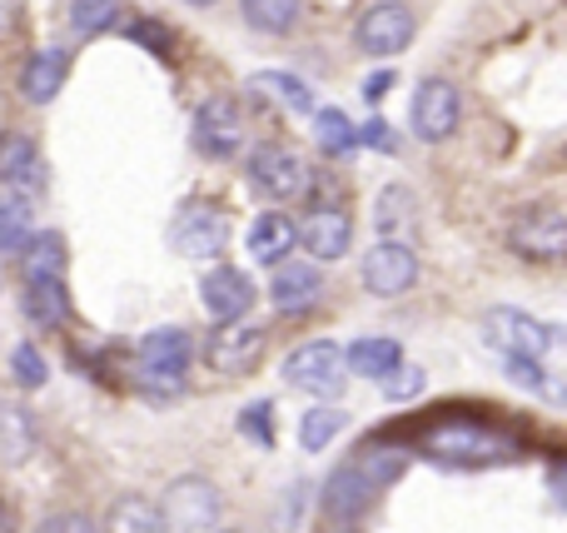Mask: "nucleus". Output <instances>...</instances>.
<instances>
[{
  "mask_svg": "<svg viewBox=\"0 0 567 533\" xmlns=\"http://www.w3.org/2000/svg\"><path fill=\"white\" fill-rule=\"evenodd\" d=\"M245 175H249V185L265 189V195L279 199V205H289V199H303V195H309V165H303L293 150H284V145H259V150H249Z\"/></svg>",
  "mask_w": 567,
  "mask_h": 533,
  "instance_id": "obj_5",
  "label": "nucleus"
},
{
  "mask_svg": "<svg viewBox=\"0 0 567 533\" xmlns=\"http://www.w3.org/2000/svg\"><path fill=\"white\" fill-rule=\"evenodd\" d=\"M293 229H299V245L309 249L313 259H343L353 245V219H349V209H339V205L309 209V219Z\"/></svg>",
  "mask_w": 567,
  "mask_h": 533,
  "instance_id": "obj_15",
  "label": "nucleus"
},
{
  "mask_svg": "<svg viewBox=\"0 0 567 533\" xmlns=\"http://www.w3.org/2000/svg\"><path fill=\"white\" fill-rule=\"evenodd\" d=\"M369 499H373V484L363 479V469L359 464H339L329 474V484H323V514L339 519V524H353V519L369 509Z\"/></svg>",
  "mask_w": 567,
  "mask_h": 533,
  "instance_id": "obj_18",
  "label": "nucleus"
},
{
  "mask_svg": "<svg viewBox=\"0 0 567 533\" xmlns=\"http://www.w3.org/2000/svg\"><path fill=\"white\" fill-rule=\"evenodd\" d=\"M353 135H359V145H369V150H383V155H389V150L399 145V140H393V125H389V120H379V115H373V120H369V125H363V130H353Z\"/></svg>",
  "mask_w": 567,
  "mask_h": 533,
  "instance_id": "obj_40",
  "label": "nucleus"
},
{
  "mask_svg": "<svg viewBox=\"0 0 567 533\" xmlns=\"http://www.w3.org/2000/svg\"><path fill=\"white\" fill-rule=\"evenodd\" d=\"M483 345L498 349L503 359L508 355L543 359L553 345H558V329L533 319V315H523V309H488V315H483Z\"/></svg>",
  "mask_w": 567,
  "mask_h": 533,
  "instance_id": "obj_3",
  "label": "nucleus"
},
{
  "mask_svg": "<svg viewBox=\"0 0 567 533\" xmlns=\"http://www.w3.org/2000/svg\"><path fill=\"white\" fill-rule=\"evenodd\" d=\"M503 375H508L518 389H533V394L548 389V369H543V359H533V355H508V369H503Z\"/></svg>",
  "mask_w": 567,
  "mask_h": 533,
  "instance_id": "obj_38",
  "label": "nucleus"
},
{
  "mask_svg": "<svg viewBox=\"0 0 567 533\" xmlns=\"http://www.w3.org/2000/svg\"><path fill=\"white\" fill-rule=\"evenodd\" d=\"M463 120V95L453 80L433 75L419 85V95H413V135L423 140V145H439V140H449L453 130H458Z\"/></svg>",
  "mask_w": 567,
  "mask_h": 533,
  "instance_id": "obj_7",
  "label": "nucleus"
},
{
  "mask_svg": "<svg viewBox=\"0 0 567 533\" xmlns=\"http://www.w3.org/2000/svg\"><path fill=\"white\" fill-rule=\"evenodd\" d=\"M140 365H150V369H175V375H185L189 369V355H195V345H189V335L185 329H150L145 339H140Z\"/></svg>",
  "mask_w": 567,
  "mask_h": 533,
  "instance_id": "obj_25",
  "label": "nucleus"
},
{
  "mask_svg": "<svg viewBox=\"0 0 567 533\" xmlns=\"http://www.w3.org/2000/svg\"><path fill=\"white\" fill-rule=\"evenodd\" d=\"M10 379H16L20 389H40V385H45V355H40L35 345H25V339H20V345L10 349Z\"/></svg>",
  "mask_w": 567,
  "mask_h": 533,
  "instance_id": "obj_35",
  "label": "nucleus"
},
{
  "mask_svg": "<svg viewBox=\"0 0 567 533\" xmlns=\"http://www.w3.org/2000/svg\"><path fill=\"white\" fill-rule=\"evenodd\" d=\"M0 185L25 199L45 189V155H40L35 135H25V130H6L0 135Z\"/></svg>",
  "mask_w": 567,
  "mask_h": 533,
  "instance_id": "obj_13",
  "label": "nucleus"
},
{
  "mask_svg": "<svg viewBox=\"0 0 567 533\" xmlns=\"http://www.w3.org/2000/svg\"><path fill=\"white\" fill-rule=\"evenodd\" d=\"M255 279L235 265H219L199 279V305H205L209 319H245L249 305H255Z\"/></svg>",
  "mask_w": 567,
  "mask_h": 533,
  "instance_id": "obj_14",
  "label": "nucleus"
},
{
  "mask_svg": "<svg viewBox=\"0 0 567 533\" xmlns=\"http://www.w3.org/2000/svg\"><path fill=\"white\" fill-rule=\"evenodd\" d=\"M0 533H10V509H6V499H0Z\"/></svg>",
  "mask_w": 567,
  "mask_h": 533,
  "instance_id": "obj_43",
  "label": "nucleus"
},
{
  "mask_svg": "<svg viewBox=\"0 0 567 533\" xmlns=\"http://www.w3.org/2000/svg\"><path fill=\"white\" fill-rule=\"evenodd\" d=\"M269 299H275L279 315H309L313 305L323 299V275L313 265H299V259H289V265H275V289H269Z\"/></svg>",
  "mask_w": 567,
  "mask_h": 533,
  "instance_id": "obj_16",
  "label": "nucleus"
},
{
  "mask_svg": "<svg viewBox=\"0 0 567 533\" xmlns=\"http://www.w3.org/2000/svg\"><path fill=\"white\" fill-rule=\"evenodd\" d=\"M100 533H169V529H165V514H159L155 499L125 494V499H115V504H110Z\"/></svg>",
  "mask_w": 567,
  "mask_h": 533,
  "instance_id": "obj_24",
  "label": "nucleus"
},
{
  "mask_svg": "<svg viewBox=\"0 0 567 533\" xmlns=\"http://www.w3.org/2000/svg\"><path fill=\"white\" fill-rule=\"evenodd\" d=\"M159 514H165V529L175 533H209L219 524V489L199 474H185L165 489Z\"/></svg>",
  "mask_w": 567,
  "mask_h": 533,
  "instance_id": "obj_4",
  "label": "nucleus"
},
{
  "mask_svg": "<svg viewBox=\"0 0 567 533\" xmlns=\"http://www.w3.org/2000/svg\"><path fill=\"white\" fill-rule=\"evenodd\" d=\"M169 245H175L185 259H215V255H225V245H229V215H225V209H215V205L179 209V219L169 225Z\"/></svg>",
  "mask_w": 567,
  "mask_h": 533,
  "instance_id": "obj_9",
  "label": "nucleus"
},
{
  "mask_svg": "<svg viewBox=\"0 0 567 533\" xmlns=\"http://www.w3.org/2000/svg\"><path fill=\"white\" fill-rule=\"evenodd\" d=\"M249 90L275 100V105L289 110V115H309L313 110V90L303 85L299 75H289V70H259V75H249Z\"/></svg>",
  "mask_w": 567,
  "mask_h": 533,
  "instance_id": "obj_26",
  "label": "nucleus"
},
{
  "mask_svg": "<svg viewBox=\"0 0 567 533\" xmlns=\"http://www.w3.org/2000/svg\"><path fill=\"white\" fill-rule=\"evenodd\" d=\"M205 359L219 375H249L265 359V329L245 325V319H219V329L205 345Z\"/></svg>",
  "mask_w": 567,
  "mask_h": 533,
  "instance_id": "obj_12",
  "label": "nucleus"
},
{
  "mask_svg": "<svg viewBox=\"0 0 567 533\" xmlns=\"http://www.w3.org/2000/svg\"><path fill=\"white\" fill-rule=\"evenodd\" d=\"M125 40H135L140 50H150V55H159V60H165L169 50H175V35H169V25H159L155 16H135V20H125Z\"/></svg>",
  "mask_w": 567,
  "mask_h": 533,
  "instance_id": "obj_34",
  "label": "nucleus"
},
{
  "mask_svg": "<svg viewBox=\"0 0 567 533\" xmlns=\"http://www.w3.org/2000/svg\"><path fill=\"white\" fill-rule=\"evenodd\" d=\"M239 434H249L259 449L275 444V404H269V399H255V404H245V414H239Z\"/></svg>",
  "mask_w": 567,
  "mask_h": 533,
  "instance_id": "obj_36",
  "label": "nucleus"
},
{
  "mask_svg": "<svg viewBox=\"0 0 567 533\" xmlns=\"http://www.w3.org/2000/svg\"><path fill=\"white\" fill-rule=\"evenodd\" d=\"M35 533H100V524L95 519H85V514H50Z\"/></svg>",
  "mask_w": 567,
  "mask_h": 533,
  "instance_id": "obj_41",
  "label": "nucleus"
},
{
  "mask_svg": "<svg viewBox=\"0 0 567 533\" xmlns=\"http://www.w3.org/2000/svg\"><path fill=\"white\" fill-rule=\"evenodd\" d=\"M343 533H349V529H343Z\"/></svg>",
  "mask_w": 567,
  "mask_h": 533,
  "instance_id": "obj_45",
  "label": "nucleus"
},
{
  "mask_svg": "<svg viewBox=\"0 0 567 533\" xmlns=\"http://www.w3.org/2000/svg\"><path fill=\"white\" fill-rule=\"evenodd\" d=\"M413 444L443 469H488V464L518 459L523 439L513 429L473 419V414H433L429 424H419Z\"/></svg>",
  "mask_w": 567,
  "mask_h": 533,
  "instance_id": "obj_1",
  "label": "nucleus"
},
{
  "mask_svg": "<svg viewBox=\"0 0 567 533\" xmlns=\"http://www.w3.org/2000/svg\"><path fill=\"white\" fill-rule=\"evenodd\" d=\"M65 75H70V50L40 45L35 55L25 60V70H20V95H25V105H50V100L60 95V85H65Z\"/></svg>",
  "mask_w": 567,
  "mask_h": 533,
  "instance_id": "obj_17",
  "label": "nucleus"
},
{
  "mask_svg": "<svg viewBox=\"0 0 567 533\" xmlns=\"http://www.w3.org/2000/svg\"><path fill=\"white\" fill-rule=\"evenodd\" d=\"M373 229L383 239H403L413 229V195L409 185H383L379 199H373Z\"/></svg>",
  "mask_w": 567,
  "mask_h": 533,
  "instance_id": "obj_28",
  "label": "nucleus"
},
{
  "mask_svg": "<svg viewBox=\"0 0 567 533\" xmlns=\"http://www.w3.org/2000/svg\"><path fill=\"white\" fill-rule=\"evenodd\" d=\"M195 145L205 150L209 160H229L239 145H245V110H239L235 95H209L195 115Z\"/></svg>",
  "mask_w": 567,
  "mask_h": 533,
  "instance_id": "obj_11",
  "label": "nucleus"
},
{
  "mask_svg": "<svg viewBox=\"0 0 567 533\" xmlns=\"http://www.w3.org/2000/svg\"><path fill=\"white\" fill-rule=\"evenodd\" d=\"M130 385H135L140 394L165 399V394H179V389H185V375H175V369H150V365H140V369H130Z\"/></svg>",
  "mask_w": 567,
  "mask_h": 533,
  "instance_id": "obj_37",
  "label": "nucleus"
},
{
  "mask_svg": "<svg viewBox=\"0 0 567 533\" xmlns=\"http://www.w3.org/2000/svg\"><path fill=\"white\" fill-rule=\"evenodd\" d=\"M353 464L363 469V479H369L373 489H389L393 479L409 469V444H389V439H369L363 444V454L353 459Z\"/></svg>",
  "mask_w": 567,
  "mask_h": 533,
  "instance_id": "obj_27",
  "label": "nucleus"
},
{
  "mask_svg": "<svg viewBox=\"0 0 567 533\" xmlns=\"http://www.w3.org/2000/svg\"><path fill=\"white\" fill-rule=\"evenodd\" d=\"M419 279V255L409 249V239H379L363 255V289L379 299L409 295V285Z\"/></svg>",
  "mask_w": 567,
  "mask_h": 533,
  "instance_id": "obj_8",
  "label": "nucleus"
},
{
  "mask_svg": "<svg viewBox=\"0 0 567 533\" xmlns=\"http://www.w3.org/2000/svg\"><path fill=\"white\" fill-rule=\"evenodd\" d=\"M313 140H319V150H323V155H333V160H343L353 145H359L349 115H343V110H333V105L313 115Z\"/></svg>",
  "mask_w": 567,
  "mask_h": 533,
  "instance_id": "obj_32",
  "label": "nucleus"
},
{
  "mask_svg": "<svg viewBox=\"0 0 567 533\" xmlns=\"http://www.w3.org/2000/svg\"><path fill=\"white\" fill-rule=\"evenodd\" d=\"M399 365H403L399 339L369 335V339H353V345L343 349V369H349V375H359V379H383L389 369H399Z\"/></svg>",
  "mask_w": 567,
  "mask_h": 533,
  "instance_id": "obj_22",
  "label": "nucleus"
},
{
  "mask_svg": "<svg viewBox=\"0 0 567 533\" xmlns=\"http://www.w3.org/2000/svg\"><path fill=\"white\" fill-rule=\"evenodd\" d=\"M343 379H349V369H343V349L333 339H309L284 359V385L303 389V394L333 399L343 389Z\"/></svg>",
  "mask_w": 567,
  "mask_h": 533,
  "instance_id": "obj_2",
  "label": "nucleus"
},
{
  "mask_svg": "<svg viewBox=\"0 0 567 533\" xmlns=\"http://www.w3.org/2000/svg\"><path fill=\"white\" fill-rule=\"evenodd\" d=\"M35 235V209L25 195H0V255H20L25 239Z\"/></svg>",
  "mask_w": 567,
  "mask_h": 533,
  "instance_id": "obj_29",
  "label": "nucleus"
},
{
  "mask_svg": "<svg viewBox=\"0 0 567 533\" xmlns=\"http://www.w3.org/2000/svg\"><path fill=\"white\" fill-rule=\"evenodd\" d=\"M508 245L513 255L533 259V265H558L563 249H567V219L558 205H533L513 219L508 229Z\"/></svg>",
  "mask_w": 567,
  "mask_h": 533,
  "instance_id": "obj_6",
  "label": "nucleus"
},
{
  "mask_svg": "<svg viewBox=\"0 0 567 533\" xmlns=\"http://www.w3.org/2000/svg\"><path fill=\"white\" fill-rule=\"evenodd\" d=\"M389 90H393V70H379V75H369V80L359 85V95L369 100V105H379V100L389 95Z\"/></svg>",
  "mask_w": 567,
  "mask_h": 533,
  "instance_id": "obj_42",
  "label": "nucleus"
},
{
  "mask_svg": "<svg viewBox=\"0 0 567 533\" xmlns=\"http://www.w3.org/2000/svg\"><path fill=\"white\" fill-rule=\"evenodd\" d=\"M245 25L259 35H289L299 25V0H239Z\"/></svg>",
  "mask_w": 567,
  "mask_h": 533,
  "instance_id": "obj_30",
  "label": "nucleus"
},
{
  "mask_svg": "<svg viewBox=\"0 0 567 533\" xmlns=\"http://www.w3.org/2000/svg\"><path fill=\"white\" fill-rule=\"evenodd\" d=\"M299 245V229H293L289 215H279V209H269V215H259L255 225H249V259L255 265H284L289 259V249Z\"/></svg>",
  "mask_w": 567,
  "mask_h": 533,
  "instance_id": "obj_19",
  "label": "nucleus"
},
{
  "mask_svg": "<svg viewBox=\"0 0 567 533\" xmlns=\"http://www.w3.org/2000/svg\"><path fill=\"white\" fill-rule=\"evenodd\" d=\"M20 305H25V319L35 329H60L70 319V289L65 279H25Z\"/></svg>",
  "mask_w": 567,
  "mask_h": 533,
  "instance_id": "obj_20",
  "label": "nucleus"
},
{
  "mask_svg": "<svg viewBox=\"0 0 567 533\" xmlns=\"http://www.w3.org/2000/svg\"><path fill=\"white\" fill-rule=\"evenodd\" d=\"M379 385H383V394H389L393 399V404H403V399H413V394H423V369H389V375H383L379 379Z\"/></svg>",
  "mask_w": 567,
  "mask_h": 533,
  "instance_id": "obj_39",
  "label": "nucleus"
},
{
  "mask_svg": "<svg viewBox=\"0 0 567 533\" xmlns=\"http://www.w3.org/2000/svg\"><path fill=\"white\" fill-rule=\"evenodd\" d=\"M359 50L363 55H379V60H389V55H399V50H409V40H413V10L403 6V0H379V6H369L359 16Z\"/></svg>",
  "mask_w": 567,
  "mask_h": 533,
  "instance_id": "obj_10",
  "label": "nucleus"
},
{
  "mask_svg": "<svg viewBox=\"0 0 567 533\" xmlns=\"http://www.w3.org/2000/svg\"><path fill=\"white\" fill-rule=\"evenodd\" d=\"M189 6H215V0H189Z\"/></svg>",
  "mask_w": 567,
  "mask_h": 533,
  "instance_id": "obj_44",
  "label": "nucleus"
},
{
  "mask_svg": "<svg viewBox=\"0 0 567 533\" xmlns=\"http://www.w3.org/2000/svg\"><path fill=\"white\" fill-rule=\"evenodd\" d=\"M120 16H125L120 0H70V30H75L80 40H95V35H105V30H115Z\"/></svg>",
  "mask_w": 567,
  "mask_h": 533,
  "instance_id": "obj_31",
  "label": "nucleus"
},
{
  "mask_svg": "<svg viewBox=\"0 0 567 533\" xmlns=\"http://www.w3.org/2000/svg\"><path fill=\"white\" fill-rule=\"evenodd\" d=\"M40 449V429L25 404H0V464H25Z\"/></svg>",
  "mask_w": 567,
  "mask_h": 533,
  "instance_id": "obj_21",
  "label": "nucleus"
},
{
  "mask_svg": "<svg viewBox=\"0 0 567 533\" xmlns=\"http://www.w3.org/2000/svg\"><path fill=\"white\" fill-rule=\"evenodd\" d=\"M16 259H20V275L25 279H65L70 255H65V239H60L55 229H35Z\"/></svg>",
  "mask_w": 567,
  "mask_h": 533,
  "instance_id": "obj_23",
  "label": "nucleus"
},
{
  "mask_svg": "<svg viewBox=\"0 0 567 533\" xmlns=\"http://www.w3.org/2000/svg\"><path fill=\"white\" fill-rule=\"evenodd\" d=\"M343 429V409H329V404H319V409H309L303 414V424H299V444L309 449V454H319V449H329L333 444V434Z\"/></svg>",
  "mask_w": 567,
  "mask_h": 533,
  "instance_id": "obj_33",
  "label": "nucleus"
}]
</instances>
